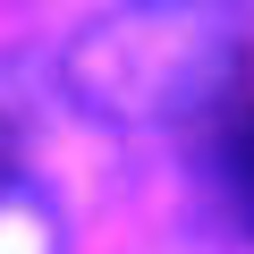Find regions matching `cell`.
<instances>
[{
    "label": "cell",
    "instance_id": "cell-3",
    "mask_svg": "<svg viewBox=\"0 0 254 254\" xmlns=\"http://www.w3.org/2000/svg\"><path fill=\"white\" fill-rule=\"evenodd\" d=\"M43 102H51V60H34V51H0V170L17 161L26 127L43 119Z\"/></svg>",
    "mask_w": 254,
    "mask_h": 254
},
{
    "label": "cell",
    "instance_id": "cell-1",
    "mask_svg": "<svg viewBox=\"0 0 254 254\" xmlns=\"http://www.w3.org/2000/svg\"><path fill=\"white\" fill-rule=\"evenodd\" d=\"M254 9H102L51 51V93L102 127H187L246 76Z\"/></svg>",
    "mask_w": 254,
    "mask_h": 254
},
{
    "label": "cell",
    "instance_id": "cell-2",
    "mask_svg": "<svg viewBox=\"0 0 254 254\" xmlns=\"http://www.w3.org/2000/svg\"><path fill=\"white\" fill-rule=\"evenodd\" d=\"M178 136H187V161H195L212 229L237 254H254V76H237L220 102H203Z\"/></svg>",
    "mask_w": 254,
    "mask_h": 254
}]
</instances>
